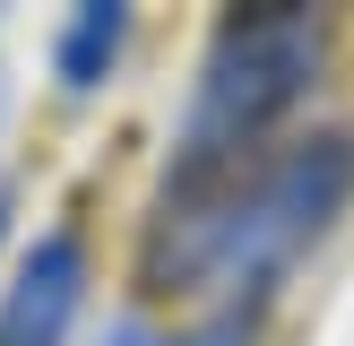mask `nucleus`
Instances as JSON below:
<instances>
[{
  "label": "nucleus",
  "instance_id": "f257e3e1",
  "mask_svg": "<svg viewBox=\"0 0 354 346\" xmlns=\"http://www.w3.org/2000/svg\"><path fill=\"white\" fill-rule=\"evenodd\" d=\"M346 199H354V130L277 138L216 173H173L138 242V286L190 294V303L268 286L303 242L328 234Z\"/></svg>",
  "mask_w": 354,
  "mask_h": 346
},
{
  "label": "nucleus",
  "instance_id": "f03ea898",
  "mask_svg": "<svg viewBox=\"0 0 354 346\" xmlns=\"http://www.w3.org/2000/svg\"><path fill=\"white\" fill-rule=\"evenodd\" d=\"M328 52H337L328 9H303V0L225 9L199 52V86H190V113H182L173 173H216V165L277 147V121L320 86Z\"/></svg>",
  "mask_w": 354,
  "mask_h": 346
},
{
  "label": "nucleus",
  "instance_id": "7ed1b4c3",
  "mask_svg": "<svg viewBox=\"0 0 354 346\" xmlns=\"http://www.w3.org/2000/svg\"><path fill=\"white\" fill-rule=\"evenodd\" d=\"M78 311H86V242H78V225H52V234H35L26 260L9 268L0 346H69Z\"/></svg>",
  "mask_w": 354,
  "mask_h": 346
},
{
  "label": "nucleus",
  "instance_id": "20e7f679",
  "mask_svg": "<svg viewBox=\"0 0 354 346\" xmlns=\"http://www.w3.org/2000/svg\"><path fill=\"white\" fill-rule=\"evenodd\" d=\"M121 44H130V9H121V0H86V9H69V26L52 35V78H61L69 95H86V86H104V69L121 61Z\"/></svg>",
  "mask_w": 354,
  "mask_h": 346
},
{
  "label": "nucleus",
  "instance_id": "39448f33",
  "mask_svg": "<svg viewBox=\"0 0 354 346\" xmlns=\"http://www.w3.org/2000/svg\"><path fill=\"white\" fill-rule=\"evenodd\" d=\"M173 346H259V329L242 320V311H225V320H207V329H190V338H173Z\"/></svg>",
  "mask_w": 354,
  "mask_h": 346
},
{
  "label": "nucleus",
  "instance_id": "423d86ee",
  "mask_svg": "<svg viewBox=\"0 0 354 346\" xmlns=\"http://www.w3.org/2000/svg\"><path fill=\"white\" fill-rule=\"evenodd\" d=\"M0 234H9V190H0Z\"/></svg>",
  "mask_w": 354,
  "mask_h": 346
}]
</instances>
